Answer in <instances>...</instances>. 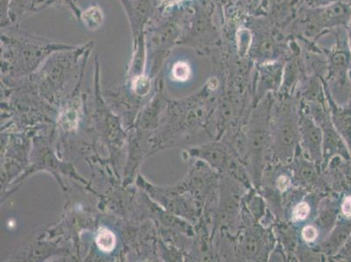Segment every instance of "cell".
Instances as JSON below:
<instances>
[{"label": "cell", "instance_id": "cell-1", "mask_svg": "<svg viewBox=\"0 0 351 262\" xmlns=\"http://www.w3.org/2000/svg\"><path fill=\"white\" fill-rule=\"evenodd\" d=\"M178 29L173 22L165 21L153 30L149 40V49L166 51L171 49L177 40Z\"/></svg>", "mask_w": 351, "mask_h": 262}, {"label": "cell", "instance_id": "cell-11", "mask_svg": "<svg viewBox=\"0 0 351 262\" xmlns=\"http://www.w3.org/2000/svg\"><path fill=\"white\" fill-rule=\"evenodd\" d=\"M302 237L306 241H314L317 237V230L312 226H308L302 230Z\"/></svg>", "mask_w": 351, "mask_h": 262}, {"label": "cell", "instance_id": "cell-6", "mask_svg": "<svg viewBox=\"0 0 351 262\" xmlns=\"http://www.w3.org/2000/svg\"><path fill=\"white\" fill-rule=\"evenodd\" d=\"M295 139V130L290 123L283 124L279 133L280 145L286 147L291 146Z\"/></svg>", "mask_w": 351, "mask_h": 262}, {"label": "cell", "instance_id": "cell-14", "mask_svg": "<svg viewBox=\"0 0 351 262\" xmlns=\"http://www.w3.org/2000/svg\"><path fill=\"white\" fill-rule=\"evenodd\" d=\"M289 178L285 177V176H282V177H280L279 180H277V184H278L280 190H286V188L289 187Z\"/></svg>", "mask_w": 351, "mask_h": 262}, {"label": "cell", "instance_id": "cell-16", "mask_svg": "<svg viewBox=\"0 0 351 262\" xmlns=\"http://www.w3.org/2000/svg\"><path fill=\"white\" fill-rule=\"evenodd\" d=\"M350 4H351V0H350Z\"/></svg>", "mask_w": 351, "mask_h": 262}, {"label": "cell", "instance_id": "cell-4", "mask_svg": "<svg viewBox=\"0 0 351 262\" xmlns=\"http://www.w3.org/2000/svg\"><path fill=\"white\" fill-rule=\"evenodd\" d=\"M97 244L100 250L105 252L113 251L116 247V236L110 230L104 228L98 233Z\"/></svg>", "mask_w": 351, "mask_h": 262}, {"label": "cell", "instance_id": "cell-2", "mask_svg": "<svg viewBox=\"0 0 351 262\" xmlns=\"http://www.w3.org/2000/svg\"><path fill=\"white\" fill-rule=\"evenodd\" d=\"M43 8V0H12L8 11L9 24H15L31 11Z\"/></svg>", "mask_w": 351, "mask_h": 262}, {"label": "cell", "instance_id": "cell-3", "mask_svg": "<svg viewBox=\"0 0 351 262\" xmlns=\"http://www.w3.org/2000/svg\"><path fill=\"white\" fill-rule=\"evenodd\" d=\"M80 21L90 31L100 29L104 22V14L99 5L89 6L85 11L82 12Z\"/></svg>", "mask_w": 351, "mask_h": 262}, {"label": "cell", "instance_id": "cell-7", "mask_svg": "<svg viewBox=\"0 0 351 262\" xmlns=\"http://www.w3.org/2000/svg\"><path fill=\"white\" fill-rule=\"evenodd\" d=\"M191 69L189 65L184 62L175 64L172 69V75L176 80L180 82H184L189 79Z\"/></svg>", "mask_w": 351, "mask_h": 262}, {"label": "cell", "instance_id": "cell-10", "mask_svg": "<svg viewBox=\"0 0 351 262\" xmlns=\"http://www.w3.org/2000/svg\"><path fill=\"white\" fill-rule=\"evenodd\" d=\"M309 213H311L309 204L305 202L300 203L293 210V217L296 220H303L308 218Z\"/></svg>", "mask_w": 351, "mask_h": 262}, {"label": "cell", "instance_id": "cell-9", "mask_svg": "<svg viewBox=\"0 0 351 262\" xmlns=\"http://www.w3.org/2000/svg\"><path fill=\"white\" fill-rule=\"evenodd\" d=\"M52 3H57V4L66 6L73 12V15L77 18L78 21L81 20L82 11L76 5V0H47V5L52 4Z\"/></svg>", "mask_w": 351, "mask_h": 262}, {"label": "cell", "instance_id": "cell-13", "mask_svg": "<svg viewBox=\"0 0 351 262\" xmlns=\"http://www.w3.org/2000/svg\"><path fill=\"white\" fill-rule=\"evenodd\" d=\"M341 210H343V215H346L347 218L351 217V197H347L343 200V206H341Z\"/></svg>", "mask_w": 351, "mask_h": 262}, {"label": "cell", "instance_id": "cell-12", "mask_svg": "<svg viewBox=\"0 0 351 262\" xmlns=\"http://www.w3.org/2000/svg\"><path fill=\"white\" fill-rule=\"evenodd\" d=\"M12 0H1V27L9 24L8 11Z\"/></svg>", "mask_w": 351, "mask_h": 262}, {"label": "cell", "instance_id": "cell-8", "mask_svg": "<svg viewBox=\"0 0 351 262\" xmlns=\"http://www.w3.org/2000/svg\"><path fill=\"white\" fill-rule=\"evenodd\" d=\"M149 88H151V83H149V80L146 76H136L134 80L133 88L137 95H145L148 94Z\"/></svg>", "mask_w": 351, "mask_h": 262}, {"label": "cell", "instance_id": "cell-5", "mask_svg": "<svg viewBox=\"0 0 351 262\" xmlns=\"http://www.w3.org/2000/svg\"><path fill=\"white\" fill-rule=\"evenodd\" d=\"M305 140L308 145L311 147V152H317L320 148L321 132L320 130L312 124L308 123L305 129Z\"/></svg>", "mask_w": 351, "mask_h": 262}, {"label": "cell", "instance_id": "cell-15", "mask_svg": "<svg viewBox=\"0 0 351 262\" xmlns=\"http://www.w3.org/2000/svg\"><path fill=\"white\" fill-rule=\"evenodd\" d=\"M347 1H349V2H350V0H347Z\"/></svg>", "mask_w": 351, "mask_h": 262}]
</instances>
